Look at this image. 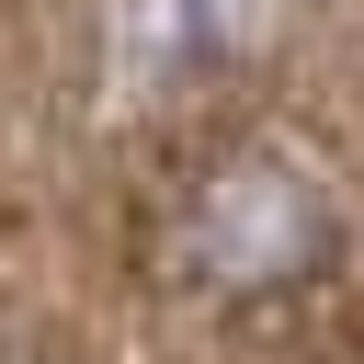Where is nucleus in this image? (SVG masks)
<instances>
[{"instance_id":"obj_1","label":"nucleus","mask_w":364,"mask_h":364,"mask_svg":"<svg viewBox=\"0 0 364 364\" xmlns=\"http://www.w3.org/2000/svg\"><path fill=\"white\" fill-rule=\"evenodd\" d=\"M330 250H341V216H330L318 171H296L284 148L205 159L171 205V239H159L171 284L205 307H284L330 273Z\"/></svg>"}]
</instances>
